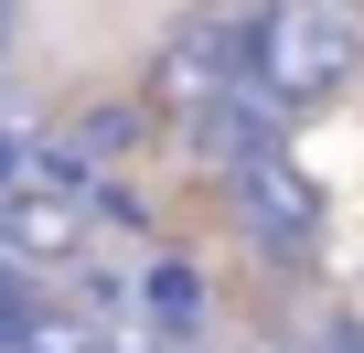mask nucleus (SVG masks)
Masks as SVG:
<instances>
[{"mask_svg":"<svg viewBox=\"0 0 364 353\" xmlns=\"http://www.w3.org/2000/svg\"><path fill=\"white\" fill-rule=\"evenodd\" d=\"M364 75V11L353 0H257V86L311 118Z\"/></svg>","mask_w":364,"mask_h":353,"instance_id":"f257e3e1","label":"nucleus"},{"mask_svg":"<svg viewBox=\"0 0 364 353\" xmlns=\"http://www.w3.org/2000/svg\"><path fill=\"white\" fill-rule=\"evenodd\" d=\"M225 214H236V236H247L257 257H279V268H311V257H321V236H332L321 183H311L289 150H268V161L225 171Z\"/></svg>","mask_w":364,"mask_h":353,"instance_id":"f03ea898","label":"nucleus"},{"mask_svg":"<svg viewBox=\"0 0 364 353\" xmlns=\"http://www.w3.org/2000/svg\"><path fill=\"white\" fill-rule=\"evenodd\" d=\"M247 65H257V11H193V22H171V43L150 54V107L161 118H193Z\"/></svg>","mask_w":364,"mask_h":353,"instance_id":"7ed1b4c3","label":"nucleus"},{"mask_svg":"<svg viewBox=\"0 0 364 353\" xmlns=\"http://www.w3.org/2000/svg\"><path fill=\"white\" fill-rule=\"evenodd\" d=\"M182 150H193L204 171H215V183H225V171H247V161H268V150H289V107L257 86V65L215 97V107H193V118H182Z\"/></svg>","mask_w":364,"mask_h":353,"instance_id":"20e7f679","label":"nucleus"},{"mask_svg":"<svg viewBox=\"0 0 364 353\" xmlns=\"http://www.w3.org/2000/svg\"><path fill=\"white\" fill-rule=\"evenodd\" d=\"M129 321L182 353V342L204 332V278L182 268V257H139V268H129Z\"/></svg>","mask_w":364,"mask_h":353,"instance_id":"39448f33","label":"nucleus"},{"mask_svg":"<svg viewBox=\"0 0 364 353\" xmlns=\"http://www.w3.org/2000/svg\"><path fill=\"white\" fill-rule=\"evenodd\" d=\"M22 310H33V268H22V257H0V332H11Z\"/></svg>","mask_w":364,"mask_h":353,"instance_id":"423d86ee","label":"nucleus"},{"mask_svg":"<svg viewBox=\"0 0 364 353\" xmlns=\"http://www.w3.org/2000/svg\"><path fill=\"white\" fill-rule=\"evenodd\" d=\"M300 353H364V321H321V332H311Z\"/></svg>","mask_w":364,"mask_h":353,"instance_id":"0eeeda50","label":"nucleus"}]
</instances>
